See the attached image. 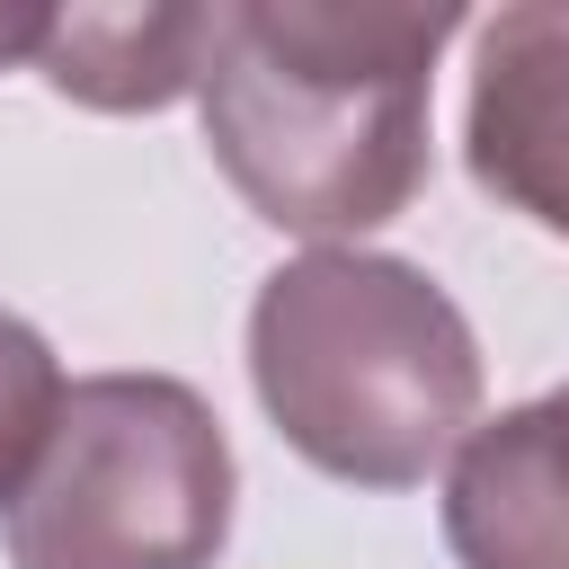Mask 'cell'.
Returning a JSON list of instances; mask_svg holds the SVG:
<instances>
[{"label":"cell","mask_w":569,"mask_h":569,"mask_svg":"<svg viewBox=\"0 0 569 569\" xmlns=\"http://www.w3.org/2000/svg\"><path fill=\"white\" fill-rule=\"evenodd\" d=\"M462 160L480 196L569 240V0H516L480 18Z\"/></svg>","instance_id":"4"},{"label":"cell","mask_w":569,"mask_h":569,"mask_svg":"<svg viewBox=\"0 0 569 569\" xmlns=\"http://www.w3.org/2000/svg\"><path fill=\"white\" fill-rule=\"evenodd\" d=\"M62 400H71V382H62L53 347H44V329H27L18 311H0V507L27 489V471H36V453H44L53 418H62Z\"/></svg>","instance_id":"7"},{"label":"cell","mask_w":569,"mask_h":569,"mask_svg":"<svg viewBox=\"0 0 569 569\" xmlns=\"http://www.w3.org/2000/svg\"><path fill=\"white\" fill-rule=\"evenodd\" d=\"M445 542L462 569H569V445L551 400L498 409L445 471Z\"/></svg>","instance_id":"5"},{"label":"cell","mask_w":569,"mask_h":569,"mask_svg":"<svg viewBox=\"0 0 569 569\" xmlns=\"http://www.w3.org/2000/svg\"><path fill=\"white\" fill-rule=\"evenodd\" d=\"M551 427H560V445H569V382L551 391Z\"/></svg>","instance_id":"9"},{"label":"cell","mask_w":569,"mask_h":569,"mask_svg":"<svg viewBox=\"0 0 569 569\" xmlns=\"http://www.w3.org/2000/svg\"><path fill=\"white\" fill-rule=\"evenodd\" d=\"M204 27H213V9H53L36 71L80 107L151 116L196 89Z\"/></svg>","instance_id":"6"},{"label":"cell","mask_w":569,"mask_h":569,"mask_svg":"<svg viewBox=\"0 0 569 569\" xmlns=\"http://www.w3.org/2000/svg\"><path fill=\"white\" fill-rule=\"evenodd\" d=\"M44 27H53V9H0V62H36Z\"/></svg>","instance_id":"8"},{"label":"cell","mask_w":569,"mask_h":569,"mask_svg":"<svg viewBox=\"0 0 569 569\" xmlns=\"http://www.w3.org/2000/svg\"><path fill=\"white\" fill-rule=\"evenodd\" d=\"M231 436L178 373L71 382L27 489L0 507L9 569H213L231 542Z\"/></svg>","instance_id":"3"},{"label":"cell","mask_w":569,"mask_h":569,"mask_svg":"<svg viewBox=\"0 0 569 569\" xmlns=\"http://www.w3.org/2000/svg\"><path fill=\"white\" fill-rule=\"evenodd\" d=\"M462 9L400 0H213L204 142L240 204L320 249L409 213L427 187V89Z\"/></svg>","instance_id":"1"},{"label":"cell","mask_w":569,"mask_h":569,"mask_svg":"<svg viewBox=\"0 0 569 569\" xmlns=\"http://www.w3.org/2000/svg\"><path fill=\"white\" fill-rule=\"evenodd\" d=\"M249 382L311 471L347 489H418L480 418V338L427 267L302 249L249 302Z\"/></svg>","instance_id":"2"}]
</instances>
